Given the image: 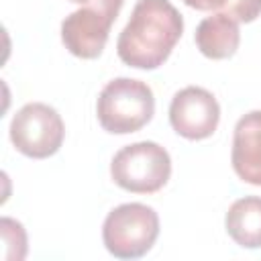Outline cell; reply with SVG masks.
Instances as JSON below:
<instances>
[{"label":"cell","mask_w":261,"mask_h":261,"mask_svg":"<svg viewBox=\"0 0 261 261\" xmlns=\"http://www.w3.org/2000/svg\"><path fill=\"white\" fill-rule=\"evenodd\" d=\"M184 18L169 0H137L116 41L122 63L135 69H157L181 39Z\"/></svg>","instance_id":"6da1fadb"},{"label":"cell","mask_w":261,"mask_h":261,"mask_svg":"<svg viewBox=\"0 0 261 261\" xmlns=\"http://www.w3.org/2000/svg\"><path fill=\"white\" fill-rule=\"evenodd\" d=\"M155 114L153 90L133 77H114L98 94L96 116L110 135H128L141 130Z\"/></svg>","instance_id":"7a4b0ae2"},{"label":"cell","mask_w":261,"mask_h":261,"mask_svg":"<svg viewBox=\"0 0 261 261\" xmlns=\"http://www.w3.org/2000/svg\"><path fill=\"white\" fill-rule=\"evenodd\" d=\"M159 237L157 212L139 202L112 208L102 224V241L116 259H139L147 255Z\"/></svg>","instance_id":"3957f363"},{"label":"cell","mask_w":261,"mask_h":261,"mask_svg":"<svg viewBox=\"0 0 261 261\" xmlns=\"http://www.w3.org/2000/svg\"><path fill=\"white\" fill-rule=\"evenodd\" d=\"M171 175V157L155 141H139L118 149L110 161L112 181L130 194H155Z\"/></svg>","instance_id":"277c9868"},{"label":"cell","mask_w":261,"mask_h":261,"mask_svg":"<svg viewBox=\"0 0 261 261\" xmlns=\"http://www.w3.org/2000/svg\"><path fill=\"white\" fill-rule=\"evenodd\" d=\"M122 4L124 0H90L67 14L61 22V43L65 49L80 59L100 57Z\"/></svg>","instance_id":"5b68a950"},{"label":"cell","mask_w":261,"mask_h":261,"mask_svg":"<svg viewBox=\"0 0 261 261\" xmlns=\"http://www.w3.org/2000/svg\"><path fill=\"white\" fill-rule=\"evenodd\" d=\"M65 139L61 114L45 102L24 104L10 120V141L18 153L31 159L55 155Z\"/></svg>","instance_id":"8992f818"},{"label":"cell","mask_w":261,"mask_h":261,"mask_svg":"<svg viewBox=\"0 0 261 261\" xmlns=\"http://www.w3.org/2000/svg\"><path fill=\"white\" fill-rule=\"evenodd\" d=\"M220 122L218 100L200 86H188L171 98L169 104V124L171 128L188 139L202 141L214 135Z\"/></svg>","instance_id":"52a82bcc"},{"label":"cell","mask_w":261,"mask_h":261,"mask_svg":"<svg viewBox=\"0 0 261 261\" xmlns=\"http://www.w3.org/2000/svg\"><path fill=\"white\" fill-rule=\"evenodd\" d=\"M230 163L239 179L261 186V110H251L237 120Z\"/></svg>","instance_id":"ba28073f"},{"label":"cell","mask_w":261,"mask_h":261,"mask_svg":"<svg viewBox=\"0 0 261 261\" xmlns=\"http://www.w3.org/2000/svg\"><path fill=\"white\" fill-rule=\"evenodd\" d=\"M194 41L204 57L214 61L228 59L237 53L241 45L239 22L224 12H214L212 16L200 20V24L196 27Z\"/></svg>","instance_id":"9c48e42d"},{"label":"cell","mask_w":261,"mask_h":261,"mask_svg":"<svg viewBox=\"0 0 261 261\" xmlns=\"http://www.w3.org/2000/svg\"><path fill=\"white\" fill-rule=\"evenodd\" d=\"M224 226L243 249H261V196H245L230 204Z\"/></svg>","instance_id":"30bf717a"},{"label":"cell","mask_w":261,"mask_h":261,"mask_svg":"<svg viewBox=\"0 0 261 261\" xmlns=\"http://www.w3.org/2000/svg\"><path fill=\"white\" fill-rule=\"evenodd\" d=\"M0 232H2V245H4V259L6 261H20L27 255V232L22 224L14 218L4 216L0 220Z\"/></svg>","instance_id":"8fae6325"},{"label":"cell","mask_w":261,"mask_h":261,"mask_svg":"<svg viewBox=\"0 0 261 261\" xmlns=\"http://www.w3.org/2000/svg\"><path fill=\"white\" fill-rule=\"evenodd\" d=\"M222 12L237 22H253L257 16H261V0H228Z\"/></svg>","instance_id":"7c38bea8"},{"label":"cell","mask_w":261,"mask_h":261,"mask_svg":"<svg viewBox=\"0 0 261 261\" xmlns=\"http://www.w3.org/2000/svg\"><path fill=\"white\" fill-rule=\"evenodd\" d=\"M186 6L194 8V10H202V12H222L228 4V0H184Z\"/></svg>","instance_id":"4fadbf2b"},{"label":"cell","mask_w":261,"mask_h":261,"mask_svg":"<svg viewBox=\"0 0 261 261\" xmlns=\"http://www.w3.org/2000/svg\"><path fill=\"white\" fill-rule=\"evenodd\" d=\"M69 2H75V4H88L90 0H69Z\"/></svg>","instance_id":"5bb4252c"}]
</instances>
